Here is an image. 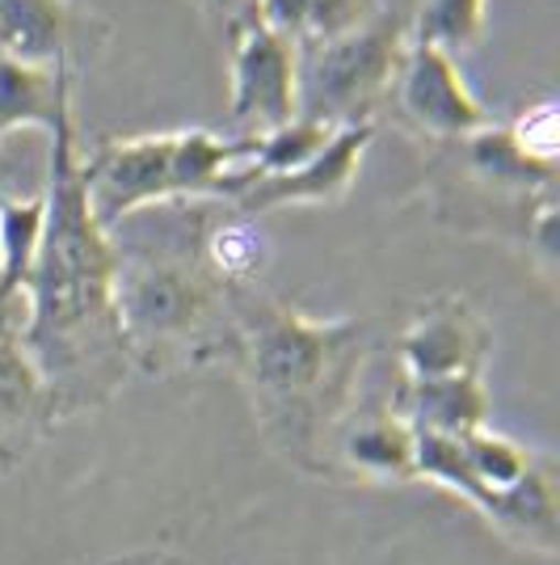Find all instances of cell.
<instances>
[{
    "instance_id": "1",
    "label": "cell",
    "mask_w": 560,
    "mask_h": 565,
    "mask_svg": "<svg viewBox=\"0 0 560 565\" xmlns=\"http://www.w3.org/2000/svg\"><path fill=\"white\" fill-rule=\"evenodd\" d=\"M47 228L25 282L22 347L47 384L51 423L85 414L118 393L131 354L115 312V245L89 212L76 115L51 131Z\"/></svg>"
},
{
    "instance_id": "2",
    "label": "cell",
    "mask_w": 560,
    "mask_h": 565,
    "mask_svg": "<svg viewBox=\"0 0 560 565\" xmlns=\"http://www.w3.org/2000/svg\"><path fill=\"white\" fill-rule=\"evenodd\" d=\"M182 220L161 241L115 245V312L131 363L169 372L203 363L211 354H233V291L203 262L207 215L177 212Z\"/></svg>"
},
{
    "instance_id": "3",
    "label": "cell",
    "mask_w": 560,
    "mask_h": 565,
    "mask_svg": "<svg viewBox=\"0 0 560 565\" xmlns=\"http://www.w3.org/2000/svg\"><path fill=\"white\" fill-rule=\"evenodd\" d=\"M233 354L261 414L304 448L321 423H337L367 354L363 321H316L300 308L233 291Z\"/></svg>"
},
{
    "instance_id": "4",
    "label": "cell",
    "mask_w": 560,
    "mask_h": 565,
    "mask_svg": "<svg viewBox=\"0 0 560 565\" xmlns=\"http://www.w3.org/2000/svg\"><path fill=\"white\" fill-rule=\"evenodd\" d=\"M249 143V136H215L207 127L97 143L80 157L89 212L110 233L122 220L169 203H228Z\"/></svg>"
},
{
    "instance_id": "5",
    "label": "cell",
    "mask_w": 560,
    "mask_h": 565,
    "mask_svg": "<svg viewBox=\"0 0 560 565\" xmlns=\"http://www.w3.org/2000/svg\"><path fill=\"white\" fill-rule=\"evenodd\" d=\"M409 47V13L379 9L371 22L312 47H295V118L325 127L371 122L375 106L392 94Z\"/></svg>"
},
{
    "instance_id": "6",
    "label": "cell",
    "mask_w": 560,
    "mask_h": 565,
    "mask_svg": "<svg viewBox=\"0 0 560 565\" xmlns=\"http://www.w3.org/2000/svg\"><path fill=\"white\" fill-rule=\"evenodd\" d=\"M228 118L236 136H266L295 118V47L261 18L228 39Z\"/></svg>"
},
{
    "instance_id": "7",
    "label": "cell",
    "mask_w": 560,
    "mask_h": 565,
    "mask_svg": "<svg viewBox=\"0 0 560 565\" xmlns=\"http://www.w3.org/2000/svg\"><path fill=\"white\" fill-rule=\"evenodd\" d=\"M397 354L405 380L481 376L493 354V326L464 296H434L405 326Z\"/></svg>"
},
{
    "instance_id": "8",
    "label": "cell",
    "mask_w": 560,
    "mask_h": 565,
    "mask_svg": "<svg viewBox=\"0 0 560 565\" xmlns=\"http://www.w3.org/2000/svg\"><path fill=\"white\" fill-rule=\"evenodd\" d=\"M392 94H397L405 122H413L430 140L464 143L467 136H476L489 122L481 97L467 89L460 64L446 51L421 47V43L405 47Z\"/></svg>"
},
{
    "instance_id": "9",
    "label": "cell",
    "mask_w": 560,
    "mask_h": 565,
    "mask_svg": "<svg viewBox=\"0 0 560 565\" xmlns=\"http://www.w3.org/2000/svg\"><path fill=\"white\" fill-rule=\"evenodd\" d=\"M375 136V122H358V127H337L333 140L308 161V166L291 169V173H274V178H257L236 194L233 212L240 215H266L279 207H325L346 199L363 169V152Z\"/></svg>"
},
{
    "instance_id": "10",
    "label": "cell",
    "mask_w": 560,
    "mask_h": 565,
    "mask_svg": "<svg viewBox=\"0 0 560 565\" xmlns=\"http://www.w3.org/2000/svg\"><path fill=\"white\" fill-rule=\"evenodd\" d=\"M89 9L72 0H0V55L39 68H72L76 47H94Z\"/></svg>"
},
{
    "instance_id": "11",
    "label": "cell",
    "mask_w": 560,
    "mask_h": 565,
    "mask_svg": "<svg viewBox=\"0 0 560 565\" xmlns=\"http://www.w3.org/2000/svg\"><path fill=\"white\" fill-rule=\"evenodd\" d=\"M397 409L418 435H446L464 439L472 430L489 426V393L481 376H446V380H405Z\"/></svg>"
},
{
    "instance_id": "12",
    "label": "cell",
    "mask_w": 560,
    "mask_h": 565,
    "mask_svg": "<svg viewBox=\"0 0 560 565\" xmlns=\"http://www.w3.org/2000/svg\"><path fill=\"white\" fill-rule=\"evenodd\" d=\"M43 426H51L47 384L22 347V333L0 330V465H13Z\"/></svg>"
},
{
    "instance_id": "13",
    "label": "cell",
    "mask_w": 560,
    "mask_h": 565,
    "mask_svg": "<svg viewBox=\"0 0 560 565\" xmlns=\"http://www.w3.org/2000/svg\"><path fill=\"white\" fill-rule=\"evenodd\" d=\"M72 115V68H39L0 55V140L13 131H55Z\"/></svg>"
},
{
    "instance_id": "14",
    "label": "cell",
    "mask_w": 560,
    "mask_h": 565,
    "mask_svg": "<svg viewBox=\"0 0 560 565\" xmlns=\"http://www.w3.org/2000/svg\"><path fill=\"white\" fill-rule=\"evenodd\" d=\"M47 228V194H0V330L22 333L18 305Z\"/></svg>"
},
{
    "instance_id": "15",
    "label": "cell",
    "mask_w": 560,
    "mask_h": 565,
    "mask_svg": "<svg viewBox=\"0 0 560 565\" xmlns=\"http://www.w3.org/2000/svg\"><path fill=\"white\" fill-rule=\"evenodd\" d=\"M413 426L392 405L358 409L337 430V451L354 472L379 481H409L413 477Z\"/></svg>"
},
{
    "instance_id": "16",
    "label": "cell",
    "mask_w": 560,
    "mask_h": 565,
    "mask_svg": "<svg viewBox=\"0 0 560 565\" xmlns=\"http://www.w3.org/2000/svg\"><path fill=\"white\" fill-rule=\"evenodd\" d=\"M384 4L379 0H257V18L282 34L291 47H312L342 39L367 25Z\"/></svg>"
},
{
    "instance_id": "17",
    "label": "cell",
    "mask_w": 560,
    "mask_h": 565,
    "mask_svg": "<svg viewBox=\"0 0 560 565\" xmlns=\"http://www.w3.org/2000/svg\"><path fill=\"white\" fill-rule=\"evenodd\" d=\"M464 157L476 182L523 194L527 203L539 194H552V182H557V166H539L531 157H523V148L510 140V131L497 122H485L476 136H467Z\"/></svg>"
},
{
    "instance_id": "18",
    "label": "cell",
    "mask_w": 560,
    "mask_h": 565,
    "mask_svg": "<svg viewBox=\"0 0 560 565\" xmlns=\"http://www.w3.org/2000/svg\"><path fill=\"white\" fill-rule=\"evenodd\" d=\"M198 249H203L207 270L228 291H249L257 275L266 270V262H270V241L261 236L257 220L233 212V207L224 215H207Z\"/></svg>"
},
{
    "instance_id": "19",
    "label": "cell",
    "mask_w": 560,
    "mask_h": 565,
    "mask_svg": "<svg viewBox=\"0 0 560 565\" xmlns=\"http://www.w3.org/2000/svg\"><path fill=\"white\" fill-rule=\"evenodd\" d=\"M337 127H325V122H312V118H291L266 136H249V157L236 173V194L257 182V178H274V173H291V169L308 166L329 140H333ZM233 194V199H236ZM228 199V203H233Z\"/></svg>"
},
{
    "instance_id": "20",
    "label": "cell",
    "mask_w": 560,
    "mask_h": 565,
    "mask_svg": "<svg viewBox=\"0 0 560 565\" xmlns=\"http://www.w3.org/2000/svg\"><path fill=\"white\" fill-rule=\"evenodd\" d=\"M485 34V0H418L409 9V43L446 51L451 60L472 51Z\"/></svg>"
},
{
    "instance_id": "21",
    "label": "cell",
    "mask_w": 560,
    "mask_h": 565,
    "mask_svg": "<svg viewBox=\"0 0 560 565\" xmlns=\"http://www.w3.org/2000/svg\"><path fill=\"white\" fill-rule=\"evenodd\" d=\"M510 140L539 166H557V102L543 97L536 106H523L510 127Z\"/></svg>"
},
{
    "instance_id": "22",
    "label": "cell",
    "mask_w": 560,
    "mask_h": 565,
    "mask_svg": "<svg viewBox=\"0 0 560 565\" xmlns=\"http://www.w3.org/2000/svg\"><path fill=\"white\" fill-rule=\"evenodd\" d=\"M198 4H203L207 18L224 25V39H233L249 18H257V0H198Z\"/></svg>"
}]
</instances>
